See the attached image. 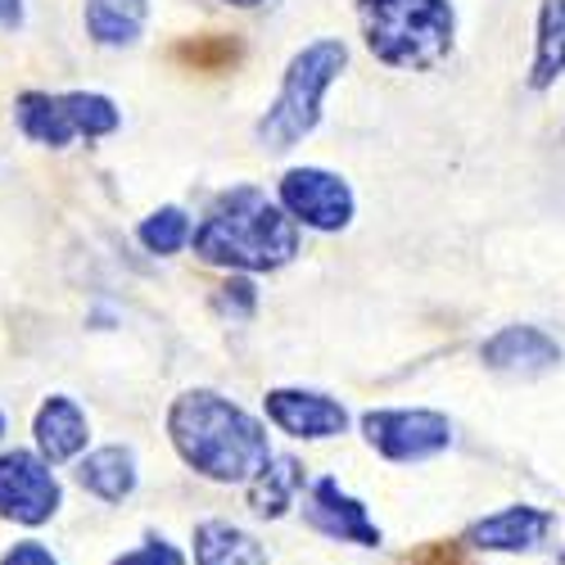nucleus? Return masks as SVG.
<instances>
[{
  "mask_svg": "<svg viewBox=\"0 0 565 565\" xmlns=\"http://www.w3.org/2000/svg\"><path fill=\"white\" fill-rule=\"evenodd\" d=\"M168 430L177 452L209 480H249L267 461V435L258 420L209 390L177 398Z\"/></svg>",
  "mask_w": 565,
  "mask_h": 565,
  "instance_id": "nucleus-1",
  "label": "nucleus"
},
{
  "mask_svg": "<svg viewBox=\"0 0 565 565\" xmlns=\"http://www.w3.org/2000/svg\"><path fill=\"white\" fill-rule=\"evenodd\" d=\"M195 254L209 263L267 271L299 254V231L263 191L241 185V191L222 195L204 217V226L195 231Z\"/></svg>",
  "mask_w": 565,
  "mask_h": 565,
  "instance_id": "nucleus-2",
  "label": "nucleus"
},
{
  "mask_svg": "<svg viewBox=\"0 0 565 565\" xmlns=\"http://www.w3.org/2000/svg\"><path fill=\"white\" fill-rule=\"evenodd\" d=\"M362 23L371 51L403 68L435 64L452 36L448 0H362Z\"/></svg>",
  "mask_w": 565,
  "mask_h": 565,
  "instance_id": "nucleus-3",
  "label": "nucleus"
},
{
  "mask_svg": "<svg viewBox=\"0 0 565 565\" xmlns=\"http://www.w3.org/2000/svg\"><path fill=\"white\" fill-rule=\"evenodd\" d=\"M344 68V45L340 41H317L290 64L286 73V90L271 105V114L263 118L258 136L271 150H290L299 136H308L317 127V109H321V90L335 82V73Z\"/></svg>",
  "mask_w": 565,
  "mask_h": 565,
  "instance_id": "nucleus-4",
  "label": "nucleus"
},
{
  "mask_svg": "<svg viewBox=\"0 0 565 565\" xmlns=\"http://www.w3.org/2000/svg\"><path fill=\"white\" fill-rule=\"evenodd\" d=\"M60 507V484L51 476V466L32 452H6L0 457V515L23 525L51 521Z\"/></svg>",
  "mask_w": 565,
  "mask_h": 565,
  "instance_id": "nucleus-5",
  "label": "nucleus"
},
{
  "mask_svg": "<svg viewBox=\"0 0 565 565\" xmlns=\"http://www.w3.org/2000/svg\"><path fill=\"white\" fill-rule=\"evenodd\" d=\"M371 448H381L390 461H416L448 448L452 426L439 412H371L362 420Z\"/></svg>",
  "mask_w": 565,
  "mask_h": 565,
  "instance_id": "nucleus-6",
  "label": "nucleus"
},
{
  "mask_svg": "<svg viewBox=\"0 0 565 565\" xmlns=\"http://www.w3.org/2000/svg\"><path fill=\"white\" fill-rule=\"evenodd\" d=\"M280 204L317 231H340L353 217L349 185L331 172H317V168H299L280 181Z\"/></svg>",
  "mask_w": 565,
  "mask_h": 565,
  "instance_id": "nucleus-7",
  "label": "nucleus"
},
{
  "mask_svg": "<svg viewBox=\"0 0 565 565\" xmlns=\"http://www.w3.org/2000/svg\"><path fill=\"white\" fill-rule=\"evenodd\" d=\"M267 416L286 435H299V439H331V435H340L349 426V416H344L340 403L321 398V394H299V390L267 394Z\"/></svg>",
  "mask_w": 565,
  "mask_h": 565,
  "instance_id": "nucleus-8",
  "label": "nucleus"
},
{
  "mask_svg": "<svg viewBox=\"0 0 565 565\" xmlns=\"http://www.w3.org/2000/svg\"><path fill=\"white\" fill-rule=\"evenodd\" d=\"M308 521L321 530V534H331L340 543H362V547H375L381 543V530L371 525V515L358 498L340 493L335 480H321L312 489V502H308Z\"/></svg>",
  "mask_w": 565,
  "mask_h": 565,
  "instance_id": "nucleus-9",
  "label": "nucleus"
},
{
  "mask_svg": "<svg viewBox=\"0 0 565 565\" xmlns=\"http://www.w3.org/2000/svg\"><path fill=\"white\" fill-rule=\"evenodd\" d=\"M556 362H561V349L539 326H507L502 335H493L484 344V366L507 371V375H543Z\"/></svg>",
  "mask_w": 565,
  "mask_h": 565,
  "instance_id": "nucleus-10",
  "label": "nucleus"
},
{
  "mask_svg": "<svg viewBox=\"0 0 565 565\" xmlns=\"http://www.w3.org/2000/svg\"><path fill=\"white\" fill-rule=\"evenodd\" d=\"M552 530V515L539 507H507L489 521L470 525V547H484V552H530L547 539Z\"/></svg>",
  "mask_w": 565,
  "mask_h": 565,
  "instance_id": "nucleus-11",
  "label": "nucleus"
},
{
  "mask_svg": "<svg viewBox=\"0 0 565 565\" xmlns=\"http://www.w3.org/2000/svg\"><path fill=\"white\" fill-rule=\"evenodd\" d=\"M195 565H267V547L222 521H209L195 530Z\"/></svg>",
  "mask_w": 565,
  "mask_h": 565,
  "instance_id": "nucleus-12",
  "label": "nucleus"
},
{
  "mask_svg": "<svg viewBox=\"0 0 565 565\" xmlns=\"http://www.w3.org/2000/svg\"><path fill=\"white\" fill-rule=\"evenodd\" d=\"M36 444L51 461H68L86 444V416L68 398H51L36 412Z\"/></svg>",
  "mask_w": 565,
  "mask_h": 565,
  "instance_id": "nucleus-13",
  "label": "nucleus"
},
{
  "mask_svg": "<svg viewBox=\"0 0 565 565\" xmlns=\"http://www.w3.org/2000/svg\"><path fill=\"white\" fill-rule=\"evenodd\" d=\"M77 484L105 502H122L136 489V461L127 448H100L77 466Z\"/></svg>",
  "mask_w": 565,
  "mask_h": 565,
  "instance_id": "nucleus-14",
  "label": "nucleus"
},
{
  "mask_svg": "<svg viewBox=\"0 0 565 565\" xmlns=\"http://www.w3.org/2000/svg\"><path fill=\"white\" fill-rule=\"evenodd\" d=\"M299 484H303V466L295 457H267L249 484V507L258 515H280L299 493Z\"/></svg>",
  "mask_w": 565,
  "mask_h": 565,
  "instance_id": "nucleus-15",
  "label": "nucleus"
},
{
  "mask_svg": "<svg viewBox=\"0 0 565 565\" xmlns=\"http://www.w3.org/2000/svg\"><path fill=\"white\" fill-rule=\"evenodd\" d=\"M86 28L105 45L136 41V32L146 28V0H90L86 6Z\"/></svg>",
  "mask_w": 565,
  "mask_h": 565,
  "instance_id": "nucleus-16",
  "label": "nucleus"
},
{
  "mask_svg": "<svg viewBox=\"0 0 565 565\" xmlns=\"http://www.w3.org/2000/svg\"><path fill=\"white\" fill-rule=\"evenodd\" d=\"M19 127H23L32 140H41V146H68V140L77 136L73 122H68L64 100H55V96H36V90L19 100Z\"/></svg>",
  "mask_w": 565,
  "mask_h": 565,
  "instance_id": "nucleus-17",
  "label": "nucleus"
},
{
  "mask_svg": "<svg viewBox=\"0 0 565 565\" xmlns=\"http://www.w3.org/2000/svg\"><path fill=\"white\" fill-rule=\"evenodd\" d=\"M561 73H565V0H547L543 6V28H539L534 86H547Z\"/></svg>",
  "mask_w": 565,
  "mask_h": 565,
  "instance_id": "nucleus-18",
  "label": "nucleus"
},
{
  "mask_svg": "<svg viewBox=\"0 0 565 565\" xmlns=\"http://www.w3.org/2000/svg\"><path fill=\"white\" fill-rule=\"evenodd\" d=\"M60 100L68 109L73 131H82V136H105V131L118 127V109L105 96H86V90H77V96H60Z\"/></svg>",
  "mask_w": 565,
  "mask_h": 565,
  "instance_id": "nucleus-19",
  "label": "nucleus"
},
{
  "mask_svg": "<svg viewBox=\"0 0 565 565\" xmlns=\"http://www.w3.org/2000/svg\"><path fill=\"white\" fill-rule=\"evenodd\" d=\"M140 241H146V249H154V254H177L185 241H191V222H185L181 209H163L140 226Z\"/></svg>",
  "mask_w": 565,
  "mask_h": 565,
  "instance_id": "nucleus-20",
  "label": "nucleus"
},
{
  "mask_svg": "<svg viewBox=\"0 0 565 565\" xmlns=\"http://www.w3.org/2000/svg\"><path fill=\"white\" fill-rule=\"evenodd\" d=\"M114 565H185V561H181V552L168 547V543H146L140 552H131V556H122V561H114Z\"/></svg>",
  "mask_w": 565,
  "mask_h": 565,
  "instance_id": "nucleus-21",
  "label": "nucleus"
},
{
  "mask_svg": "<svg viewBox=\"0 0 565 565\" xmlns=\"http://www.w3.org/2000/svg\"><path fill=\"white\" fill-rule=\"evenodd\" d=\"M222 308H235L241 317H249L254 312V286L249 280H226L222 286Z\"/></svg>",
  "mask_w": 565,
  "mask_h": 565,
  "instance_id": "nucleus-22",
  "label": "nucleus"
},
{
  "mask_svg": "<svg viewBox=\"0 0 565 565\" xmlns=\"http://www.w3.org/2000/svg\"><path fill=\"white\" fill-rule=\"evenodd\" d=\"M0 565H60V561L45 552L41 543H19V547L6 552V561H0Z\"/></svg>",
  "mask_w": 565,
  "mask_h": 565,
  "instance_id": "nucleus-23",
  "label": "nucleus"
},
{
  "mask_svg": "<svg viewBox=\"0 0 565 565\" xmlns=\"http://www.w3.org/2000/svg\"><path fill=\"white\" fill-rule=\"evenodd\" d=\"M19 14H23V10H19V0H0V23H6V28H14Z\"/></svg>",
  "mask_w": 565,
  "mask_h": 565,
  "instance_id": "nucleus-24",
  "label": "nucleus"
},
{
  "mask_svg": "<svg viewBox=\"0 0 565 565\" xmlns=\"http://www.w3.org/2000/svg\"><path fill=\"white\" fill-rule=\"evenodd\" d=\"M231 6H258V0H231Z\"/></svg>",
  "mask_w": 565,
  "mask_h": 565,
  "instance_id": "nucleus-25",
  "label": "nucleus"
},
{
  "mask_svg": "<svg viewBox=\"0 0 565 565\" xmlns=\"http://www.w3.org/2000/svg\"><path fill=\"white\" fill-rule=\"evenodd\" d=\"M561 565H565V552H561Z\"/></svg>",
  "mask_w": 565,
  "mask_h": 565,
  "instance_id": "nucleus-26",
  "label": "nucleus"
},
{
  "mask_svg": "<svg viewBox=\"0 0 565 565\" xmlns=\"http://www.w3.org/2000/svg\"><path fill=\"white\" fill-rule=\"evenodd\" d=\"M0 430H6V420H0Z\"/></svg>",
  "mask_w": 565,
  "mask_h": 565,
  "instance_id": "nucleus-27",
  "label": "nucleus"
}]
</instances>
